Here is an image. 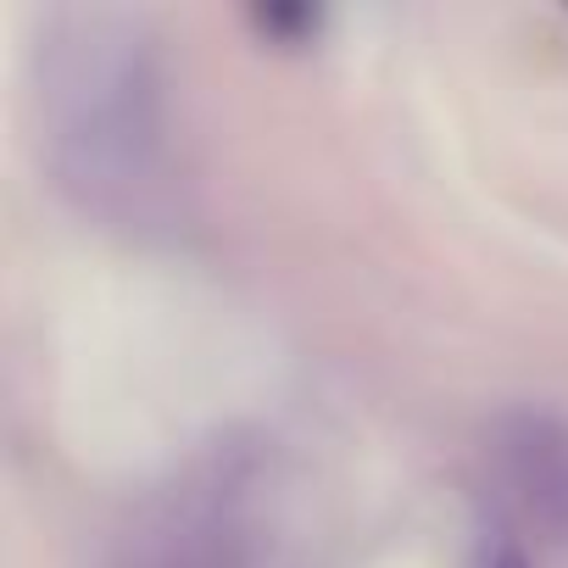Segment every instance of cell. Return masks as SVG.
Returning a JSON list of instances; mask_svg holds the SVG:
<instances>
[{
  "label": "cell",
  "instance_id": "3",
  "mask_svg": "<svg viewBox=\"0 0 568 568\" xmlns=\"http://www.w3.org/2000/svg\"><path fill=\"white\" fill-rule=\"evenodd\" d=\"M485 568H529V562H524V551H518V546H501V551H490V562H485Z\"/></svg>",
  "mask_w": 568,
  "mask_h": 568
},
{
  "label": "cell",
  "instance_id": "2",
  "mask_svg": "<svg viewBox=\"0 0 568 568\" xmlns=\"http://www.w3.org/2000/svg\"><path fill=\"white\" fill-rule=\"evenodd\" d=\"M251 29L267 40V45H284V51H302L324 34V12L318 7H251Z\"/></svg>",
  "mask_w": 568,
  "mask_h": 568
},
{
  "label": "cell",
  "instance_id": "1",
  "mask_svg": "<svg viewBox=\"0 0 568 568\" xmlns=\"http://www.w3.org/2000/svg\"><path fill=\"white\" fill-rule=\"evenodd\" d=\"M501 468L518 490V501L557 535H568V418L546 407H518L501 418L496 435Z\"/></svg>",
  "mask_w": 568,
  "mask_h": 568
}]
</instances>
